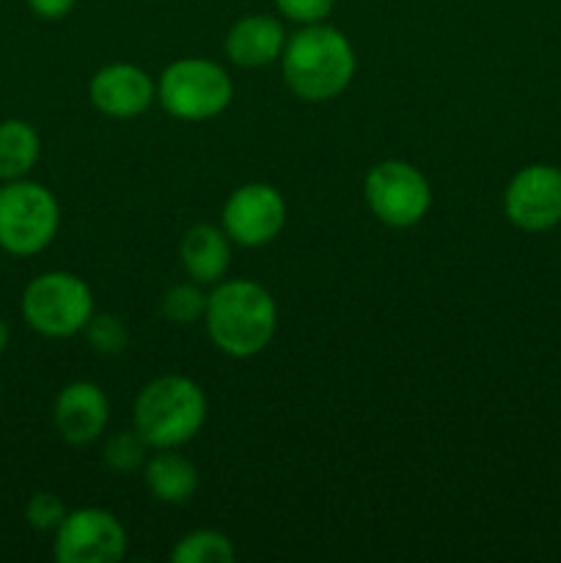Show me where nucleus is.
<instances>
[{
    "instance_id": "12",
    "label": "nucleus",
    "mask_w": 561,
    "mask_h": 563,
    "mask_svg": "<svg viewBox=\"0 0 561 563\" xmlns=\"http://www.w3.org/2000/svg\"><path fill=\"white\" fill-rule=\"evenodd\" d=\"M110 418V401L91 379H75L55 396L53 421L61 438L72 445H88L102 438Z\"/></svg>"
},
{
    "instance_id": "13",
    "label": "nucleus",
    "mask_w": 561,
    "mask_h": 563,
    "mask_svg": "<svg viewBox=\"0 0 561 563\" xmlns=\"http://www.w3.org/2000/svg\"><path fill=\"white\" fill-rule=\"evenodd\" d=\"M286 31L280 20L270 14H248L226 33V55L242 69H262L275 64L286 47Z\"/></svg>"
},
{
    "instance_id": "14",
    "label": "nucleus",
    "mask_w": 561,
    "mask_h": 563,
    "mask_svg": "<svg viewBox=\"0 0 561 563\" xmlns=\"http://www.w3.org/2000/svg\"><path fill=\"white\" fill-rule=\"evenodd\" d=\"M182 267L196 284H220L231 267V240L223 225L198 223L182 236Z\"/></svg>"
},
{
    "instance_id": "11",
    "label": "nucleus",
    "mask_w": 561,
    "mask_h": 563,
    "mask_svg": "<svg viewBox=\"0 0 561 563\" xmlns=\"http://www.w3.org/2000/svg\"><path fill=\"white\" fill-rule=\"evenodd\" d=\"M88 97L99 113L110 119H135L146 113L157 97V82L135 64H108L88 82Z\"/></svg>"
},
{
    "instance_id": "4",
    "label": "nucleus",
    "mask_w": 561,
    "mask_h": 563,
    "mask_svg": "<svg viewBox=\"0 0 561 563\" xmlns=\"http://www.w3.org/2000/svg\"><path fill=\"white\" fill-rule=\"evenodd\" d=\"M61 207L53 190L38 181H6L0 192V247L9 256L28 258L42 253L55 240Z\"/></svg>"
},
{
    "instance_id": "15",
    "label": "nucleus",
    "mask_w": 561,
    "mask_h": 563,
    "mask_svg": "<svg viewBox=\"0 0 561 563\" xmlns=\"http://www.w3.org/2000/svg\"><path fill=\"white\" fill-rule=\"evenodd\" d=\"M143 482L160 504L179 506L198 489V467L187 456L176 454V449H157L143 465Z\"/></svg>"
},
{
    "instance_id": "25",
    "label": "nucleus",
    "mask_w": 561,
    "mask_h": 563,
    "mask_svg": "<svg viewBox=\"0 0 561 563\" xmlns=\"http://www.w3.org/2000/svg\"><path fill=\"white\" fill-rule=\"evenodd\" d=\"M3 187H6V181H3V179H0V192H3Z\"/></svg>"
},
{
    "instance_id": "9",
    "label": "nucleus",
    "mask_w": 561,
    "mask_h": 563,
    "mask_svg": "<svg viewBox=\"0 0 561 563\" xmlns=\"http://www.w3.org/2000/svg\"><path fill=\"white\" fill-rule=\"evenodd\" d=\"M286 225V201L278 187L267 181H248L237 187L223 203V231L242 247H262L273 242Z\"/></svg>"
},
{
    "instance_id": "2",
    "label": "nucleus",
    "mask_w": 561,
    "mask_h": 563,
    "mask_svg": "<svg viewBox=\"0 0 561 563\" xmlns=\"http://www.w3.org/2000/svg\"><path fill=\"white\" fill-rule=\"evenodd\" d=\"M204 324L223 355L253 357L267 350L278 330V306L262 284L248 278L220 280L207 295Z\"/></svg>"
},
{
    "instance_id": "22",
    "label": "nucleus",
    "mask_w": 561,
    "mask_h": 563,
    "mask_svg": "<svg viewBox=\"0 0 561 563\" xmlns=\"http://www.w3.org/2000/svg\"><path fill=\"white\" fill-rule=\"evenodd\" d=\"M273 3L286 20L297 22V25H314V22L328 20L336 0H273Z\"/></svg>"
},
{
    "instance_id": "24",
    "label": "nucleus",
    "mask_w": 561,
    "mask_h": 563,
    "mask_svg": "<svg viewBox=\"0 0 561 563\" xmlns=\"http://www.w3.org/2000/svg\"><path fill=\"white\" fill-rule=\"evenodd\" d=\"M9 341H11V330H9V324H6V319L0 317V355L9 350Z\"/></svg>"
},
{
    "instance_id": "10",
    "label": "nucleus",
    "mask_w": 561,
    "mask_h": 563,
    "mask_svg": "<svg viewBox=\"0 0 561 563\" xmlns=\"http://www.w3.org/2000/svg\"><path fill=\"white\" fill-rule=\"evenodd\" d=\"M504 212L522 231H548L561 223V168L526 165L512 176L504 190Z\"/></svg>"
},
{
    "instance_id": "23",
    "label": "nucleus",
    "mask_w": 561,
    "mask_h": 563,
    "mask_svg": "<svg viewBox=\"0 0 561 563\" xmlns=\"http://www.w3.org/2000/svg\"><path fill=\"white\" fill-rule=\"evenodd\" d=\"M77 5V0H28V9L38 16V20H64L72 14V9Z\"/></svg>"
},
{
    "instance_id": "26",
    "label": "nucleus",
    "mask_w": 561,
    "mask_h": 563,
    "mask_svg": "<svg viewBox=\"0 0 561 563\" xmlns=\"http://www.w3.org/2000/svg\"><path fill=\"white\" fill-rule=\"evenodd\" d=\"M0 401H3V385H0Z\"/></svg>"
},
{
    "instance_id": "20",
    "label": "nucleus",
    "mask_w": 561,
    "mask_h": 563,
    "mask_svg": "<svg viewBox=\"0 0 561 563\" xmlns=\"http://www.w3.org/2000/svg\"><path fill=\"white\" fill-rule=\"evenodd\" d=\"M86 339L99 355H121L130 344V328L119 313H94L86 324Z\"/></svg>"
},
{
    "instance_id": "1",
    "label": "nucleus",
    "mask_w": 561,
    "mask_h": 563,
    "mask_svg": "<svg viewBox=\"0 0 561 563\" xmlns=\"http://www.w3.org/2000/svg\"><path fill=\"white\" fill-rule=\"evenodd\" d=\"M358 69L355 47L344 31L328 22L302 25L286 38L280 71L292 93L306 102H328L346 91Z\"/></svg>"
},
{
    "instance_id": "21",
    "label": "nucleus",
    "mask_w": 561,
    "mask_h": 563,
    "mask_svg": "<svg viewBox=\"0 0 561 563\" xmlns=\"http://www.w3.org/2000/svg\"><path fill=\"white\" fill-rule=\"evenodd\" d=\"M66 515L69 511L55 493H36L25 506V520L33 531H55Z\"/></svg>"
},
{
    "instance_id": "17",
    "label": "nucleus",
    "mask_w": 561,
    "mask_h": 563,
    "mask_svg": "<svg viewBox=\"0 0 561 563\" xmlns=\"http://www.w3.org/2000/svg\"><path fill=\"white\" fill-rule=\"evenodd\" d=\"M234 559V542L215 528H198V531L185 533L170 550L174 563H229Z\"/></svg>"
},
{
    "instance_id": "19",
    "label": "nucleus",
    "mask_w": 561,
    "mask_h": 563,
    "mask_svg": "<svg viewBox=\"0 0 561 563\" xmlns=\"http://www.w3.org/2000/svg\"><path fill=\"white\" fill-rule=\"evenodd\" d=\"M160 311L174 324H193L204 319L207 311V295L198 289V284H176L160 300Z\"/></svg>"
},
{
    "instance_id": "5",
    "label": "nucleus",
    "mask_w": 561,
    "mask_h": 563,
    "mask_svg": "<svg viewBox=\"0 0 561 563\" xmlns=\"http://www.w3.org/2000/svg\"><path fill=\"white\" fill-rule=\"evenodd\" d=\"M157 99L174 119L207 121L229 108L234 99V80L215 60L179 58L160 75Z\"/></svg>"
},
{
    "instance_id": "6",
    "label": "nucleus",
    "mask_w": 561,
    "mask_h": 563,
    "mask_svg": "<svg viewBox=\"0 0 561 563\" xmlns=\"http://www.w3.org/2000/svg\"><path fill=\"white\" fill-rule=\"evenodd\" d=\"M22 317L47 339H69L82 333L88 319L94 317L91 286L66 269L38 275L22 291Z\"/></svg>"
},
{
    "instance_id": "8",
    "label": "nucleus",
    "mask_w": 561,
    "mask_h": 563,
    "mask_svg": "<svg viewBox=\"0 0 561 563\" xmlns=\"http://www.w3.org/2000/svg\"><path fill=\"white\" fill-rule=\"evenodd\" d=\"M53 555L58 563H116L127 555V531L113 511L75 509L55 528Z\"/></svg>"
},
{
    "instance_id": "16",
    "label": "nucleus",
    "mask_w": 561,
    "mask_h": 563,
    "mask_svg": "<svg viewBox=\"0 0 561 563\" xmlns=\"http://www.w3.org/2000/svg\"><path fill=\"white\" fill-rule=\"evenodd\" d=\"M38 154H42V141L28 121H0V179H25L38 163Z\"/></svg>"
},
{
    "instance_id": "3",
    "label": "nucleus",
    "mask_w": 561,
    "mask_h": 563,
    "mask_svg": "<svg viewBox=\"0 0 561 563\" xmlns=\"http://www.w3.org/2000/svg\"><path fill=\"white\" fill-rule=\"evenodd\" d=\"M132 421L152 449H179L207 423V394L185 374H165L138 394Z\"/></svg>"
},
{
    "instance_id": "18",
    "label": "nucleus",
    "mask_w": 561,
    "mask_h": 563,
    "mask_svg": "<svg viewBox=\"0 0 561 563\" xmlns=\"http://www.w3.org/2000/svg\"><path fill=\"white\" fill-rule=\"evenodd\" d=\"M152 445L143 440V434L138 429H130V432H116L105 440L102 449V462L110 467L113 473H132L138 467L146 465V451Z\"/></svg>"
},
{
    "instance_id": "7",
    "label": "nucleus",
    "mask_w": 561,
    "mask_h": 563,
    "mask_svg": "<svg viewBox=\"0 0 561 563\" xmlns=\"http://www.w3.org/2000/svg\"><path fill=\"white\" fill-rule=\"evenodd\" d=\"M363 198L380 223L391 229H410L432 209V185L407 159H383L363 181Z\"/></svg>"
}]
</instances>
